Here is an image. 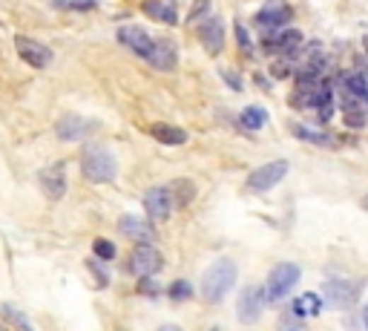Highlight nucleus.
<instances>
[{
	"label": "nucleus",
	"instance_id": "obj_32",
	"mask_svg": "<svg viewBox=\"0 0 368 331\" xmlns=\"http://www.w3.org/2000/svg\"><path fill=\"white\" fill-rule=\"evenodd\" d=\"M236 40H239V50L245 55H251V37H248V29L242 23H236Z\"/></svg>",
	"mask_w": 368,
	"mask_h": 331
},
{
	"label": "nucleus",
	"instance_id": "obj_29",
	"mask_svg": "<svg viewBox=\"0 0 368 331\" xmlns=\"http://www.w3.org/2000/svg\"><path fill=\"white\" fill-rule=\"evenodd\" d=\"M343 118H345V124L351 130H360L365 124V112L362 110H343Z\"/></svg>",
	"mask_w": 368,
	"mask_h": 331
},
{
	"label": "nucleus",
	"instance_id": "obj_4",
	"mask_svg": "<svg viewBox=\"0 0 368 331\" xmlns=\"http://www.w3.org/2000/svg\"><path fill=\"white\" fill-rule=\"evenodd\" d=\"M322 306L328 308H337V311H345V308H354L357 300H360V285L351 282V279H328L322 285Z\"/></svg>",
	"mask_w": 368,
	"mask_h": 331
},
{
	"label": "nucleus",
	"instance_id": "obj_20",
	"mask_svg": "<svg viewBox=\"0 0 368 331\" xmlns=\"http://www.w3.org/2000/svg\"><path fill=\"white\" fill-rule=\"evenodd\" d=\"M319 311H322V297L319 294H299L297 300H294V314L299 317V320H308V317H319Z\"/></svg>",
	"mask_w": 368,
	"mask_h": 331
},
{
	"label": "nucleus",
	"instance_id": "obj_16",
	"mask_svg": "<svg viewBox=\"0 0 368 331\" xmlns=\"http://www.w3.org/2000/svg\"><path fill=\"white\" fill-rule=\"evenodd\" d=\"M92 127L89 121H84L81 115H64L58 124H55V133H58V139H64V141H78V139H84L86 136V130Z\"/></svg>",
	"mask_w": 368,
	"mask_h": 331
},
{
	"label": "nucleus",
	"instance_id": "obj_22",
	"mask_svg": "<svg viewBox=\"0 0 368 331\" xmlns=\"http://www.w3.org/2000/svg\"><path fill=\"white\" fill-rule=\"evenodd\" d=\"M170 196H173V204H178V208H188V204L196 199V187L190 179H176L170 187Z\"/></svg>",
	"mask_w": 368,
	"mask_h": 331
},
{
	"label": "nucleus",
	"instance_id": "obj_25",
	"mask_svg": "<svg viewBox=\"0 0 368 331\" xmlns=\"http://www.w3.org/2000/svg\"><path fill=\"white\" fill-rule=\"evenodd\" d=\"M190 294H193V285H190L188 279H176V282L170 285V300H173V303L190 300Z\"/></svg>",
	"mask_w": 368,
	"mask_h": 331
},
{
	"label": "nucleus",
	"instance_id": "obj_35",
	"mask_svg": "<svg viewBox=\"0 0 368 331\" xmlns=\"http://www.w3.org/2000/svg\"><path fill=\"white\" fill-rule=\"evenodd\" d=\"M362 325H365V331H368V303H365V308H362Z\"/></svg>",
	"mask_w": 368,
	"mask_h": 331
},
{
	"label": "nucleus",
	"instance_id": "obj_26",
	"mask_svg": "<svg viewBox=\"0 0 368 331\" xmlns=\"http://www.w3.org/2000/svg\"><path fill=\"white\" fill-rule=\"evenodd\" d=\"M92 251H96V257L104 260V262L115 260V245L110 239H96V242H92Z\"/></svg>",
	"mask_w": 368,
	"mask_h": 331
},
{
	"label": "nucleus",
	"instance_id": "obj_8",
	"mask_svg": "<svg viewBox=\"0 0 368 331\" xmlns=\"http://www.w3.org/2000/svg\"><path fill=\"white\" fill-rule=\"evenodd\" d=\"M302 47V32L297 29H273V32H265L262 37V50L268 55H288V52H297Z\"/></svg>",
	"mask_w": 368,
	"mask_h": 331
},
{
	"label": "nucleus",
	"instance_id": "obj_30",
	"mask_svg": "<svg viewBox=\"0 0 368 331\" xmlns=\"http://www.w3.org/2000/svg\"><path fill=\"white\" fill-rule=\"evenodd\" d=\"M276 331H305V323L294 314V317H282L280 325H276Z\"/></svg>",
	"mask_w": 368,
	"mask_h": 331
},
{
	"label": "nucleus",
	"instance_id": "obj_34",
	"mask_svg": "<svg viewBox=\"0 0 368 331\" xmlns=\"http://www.w3.org/2000/svg\"><path fill=\"white\" fill-rule=\"evenodd\" d=\"M159 331H181V328H178V325H173V323H167V325H161Z\"/></svg>",
	"mask_w": 368,
	"mask_h": 331
},
{
	"label": "nucleus",
	"instance_id": "obj_27",
	"mask_svg": "<svg viewBox=\"0 0 368 331\" xmlns=\"http://www.w3.org/2000/svg\"><path fill=\"white\" fill-rule=\"evenodd\" d=\"M207 15H210V0H196V4L190 6V23H196V21L202 23Z\"/></svg>",
	"mask_w": 368,
	"mask_h": 331
},
{
	"label": "nucleus",
	"instance_id": "obj_17",
	"mask_svg": "<svg viewBox=\"0 0 368 331\" xmlns=\"http://www.w3.org/2000/svg\"><path fill=\"white\" fill-rule=\"evenodd\" d=\"M150 136L159 141V144H167V147H181L184 141H188V130L176 127V124H150Z\"/></svg>",
	"mask_w": 368,
	"mask_h": 331
},
{
	"label": "nucleus",
	"instance_id": "obj_14",
	"mask_svg": "<svg viewBox=\"0 0 368 331\" xmlns=\"http://www.w3.org/2000/svg\"><path fill=\"white\" fill-rule=\"evenodd\" d=\"M38 185L46 193V199H52V202L64 199V193H67V173H64V168H46V170H40L38 173Z\"/></svg>",
	"mask_w": 368,
	"mask_h": 331
},
{
	"label": "nucleus",
	"instance_id": "obj_13",
	"mask_svg": "<svg viewBox=\"0 0 368 331\" xmlns=\"http://www.w3.org/2000/svg\"><path fill=\"white\" fill-rule=\"evenodd\" d=\"M118 40H121L127 50H132L138 58H147V55H150V47H153V37H150L142 26H132V23L118 26Z\"/></svg>",
	"mask_w": 368,
	"mask_h": 331
},
{
	"label": "nucleus",
	"instance_id": "obj_19",
	"mask_svg": "<svg viewBox=\"0 0 368 331\" xmlns=\"http://www.w3.org/2000/svg\"><path fill=\"white\" fill-rule=\"evenodd\" d=\"M288 130H291L299 141H311V144H319V147H331V144H334L331 133L316 130V127H308V124H299V121H291V124H288Z\"/></svg>",
	"mask_w": 368,
	"mask_h": 331
},
{
	"label": "nucleus",
	"instance_id": "obj_28",
	"mask_svg": "<svg viewBox=\"0 0 368 331\" xmlns=\"http://www.w3.org/2000/svg\"><path fill=\"white\" fill-rule=\"evenodd\" d=\"M138 294L156 297V294H159V282H156L153 277H138Z\"/></svg>",
	"mask_w": 368,
	"mask_h": 331
},
{
	"label": "nucleus",
	"instance_id": "obj_11",
	"mask_svg": "<svg viewBox=\"0 0 368 331\" xmlns=\"http://www.w3.org/2000/svg\"><path fill=\"white\" fill-rule=\"evenodd\" d=\"M262 308H265V303H262V288H256V285L242 288V294H239V300H236V314H239V320L251 325V323L259 320Z\"/></svg>",
	"mask_w": 368,
	"mask_h": 331
},
{
	"label": "nucleus",
	"instance_id": "obj_12",
	"mask_svg": "<svg viewBox=\"0 0 368 331\" xmlns=\"http://www.w3.org/2000/svg\"><path fill=\"white\" fill-rule=\"evenodd\" d=\"M199 37H202V47H205L210 55H219L222 47H224V23H222V18L207 15V18L199 23Z\"/></svg>",
	"mask_w": 368,
	"mask_h": 331
},
{
	"label": "nucleus",
	"instance_id": "obj_18",
	"mask_svg": "<svg viewBox=\"0 0 368 331\" xmlns=\"http://www.w3.org/2000/svg\"><path fill=\"white\" fill-rule=\"evenodd\" d=\"M288 21H291V9H288V6H270V9H262V12L256 15V26H259L262 32L282 29Z\"/></svg>",
	"mask_w": 368,
	"mask_h": 331
},
{
	"label": "nucleus",
	"instance_id": "obj_31",
	"mask_svg": "<svg viewBox=\"0 0 368 331\" xmlns=\"http://www.w3.org/2000/svg\"><path fill=\"white\" fill-rule=\"evenodd\" d=\"M219 75L227 81L230 90H242V87H245V84H242V75H236L234 69H219Z\"/></svg>",
	"mask_w": 368,
	"mask_h": 331
},
{
	"label": "nucleus",
	"instance_id": "obj_23",
	"mask_svg": "<svg viewBox=\"0 0 368 331\" xmlns=\"http://www.w3.org/2000/svg\"><path fill=\"white\" fill-rule=\"evenodd\" d=\"M265 121H268V112L262 107H248L239 115V124L245 130H259V127H265Z\"/></svg>",
	"mask_w": 368,
	"mask_h": 331
},
{
	"label": "nucleus",
	"instance_id": "obj_36",
	"mask_svg": "<svg viewBox=\"0 0 368 331\" xmlns=\"http://www.w3.org/2000/svg\"><path fill=\"white\" fill-rule=\"evenodd\" d=\"M365 52H368V37H365Z\"/></svg>",
	"mask_w": 368,
	"mask_h": 331
},
{
	"label": "nucleus",
	"instance_id": "obj_15",
	"mask_svg": "<svg viewBox=\"0 0 368 331\" xmlns=\"http://www.w3.org/2000/svg\"><path fill=\"white\" fill-rule=\"evenodd\" d=\"M118 231L127 236V239H135V242H153L156 239V228L138 216H121L118 219Z\"/></svg>",
	"mask_w": 368,
	"mask_h": 331
},
{
	"label": "nucleus",
	"instance_id": "obj_7",
	"mask_svg": "<svg viewBox=\"0 0 368 331\" xmlns=\"http://www.w3.org/2000/svg\"><path fill=\"white\" fill-rule=\"evenodd\" d=\"M15 50H18L21 61L29 64L32 69H46V66L52 64V58H55L50 47L40 44V40H35V37H26V35H18V37H15Z\"/></svg>",
	"mask_w": 368,
	"mask_h": 331
},
{
	"label": "nucleus",
	"instance_id": "obj_10",
	"mask_svg": "<svg viewBox=\"0 0 368 331\" xmlns=\"http://www.w3.org/2000/svg\"><path fill=\"white\" fill-rule=\"evenodd\" d=\"M144 211L150 222H167L173 214V196L167 187H153L144 196Z\"/></svg>",
	"mask_w": 368,
	"mask_h": 331
},
{
	"label": "nucleus",
	"instance_id": "obj_6",
	"mask_svg": "<svg viewBox=\"0 0 368 331\" xmlns=\"http://www.w3.org/2000/svg\"><path fill=\"white\" fill-rule=\"evenodd\" d=\"M288 176V161L285 158H276V161H268L262 168H256L251 176H248V190L253 193H268L280 185L282 179Z\"/></svg>",
	"mask_w": 368,
	"mask_h": 331
},
{
	"label": "nucleus",
	"instance_id": "obj_21",
	"mask_svg": "<svg viewBox=\"0 0 368 331\" xmlns=\"http://www.w3.org/2000/svg\"><path fill=\"white\" fill-rule=\"evenodd\" d=\"M144 12H147L150 18L167 23V26H176V23H178L176 6H173V4H164V0H147V4H144Z\"/></svg>",
	"mask_w": 368,
	"mask_h": 331
},
{
	"label": "nucleus",
	"instance_id": "obj_9",
	"mask_svg": "<svg viewBox=\"0 0 368 331\" xmlns=\"http://www.w3.org/2000/svg\"><path fill=\"white\" fill-rule=\"evenodd\" d=\"M144 61H147L153 69H159V72H173V69L178 66V50H176L173 40H167V37H153L150 55H147Z\"/></svg>",
	"mask_w": 368,
	"mask_h": 331
},
{
	"label": "nucleus",
	"instance_id": "obj_1",
	"mask_svg": "<svg viewBox=\"0 0 368 331\" xmlns=\"http://www.w3.org/2000/svg\"><path fill=\"white\" fill-rule=\"evenodd\" d=\"M236 277H239V271H236V262H234V260H219V262H213V265L205 271V277H202V300H205L207 306L222 303V300L230 294V288L236 285Z\"/></svg>",
	"mask_w": 368,
	"mask_h": 331
},
{
	"label": "nucleus",
	"instance_id": "obj_24",
	"mask_svg": "<svg viewBox=\"0 0 368 331\" xmlns=\"http://www.w3.org/2000/svg\"><path fill=\"white\" fill-rule=\"evenodd\" d=\"M55 9H64V12H92L98 4L96 0H52Z\"/></svg>",
	"mask_w": 368,
	"mask_h": 331
},
{
	"label": "nucleus",
	"instance_id": "obj_3",
	"mask_svg": "<svg viewBox=\"0 0 368 331\" xmlns=\"http://www.w3.org/2000/svg\"><path fill=\"white\" fill-rule=\"evenodd\" d=\"M81 173H84V179L92 182V185H107V182H113L115 173H118L115 156H113L110 150H104V147L86 150L84 158H81Z\"/></svg>",
	"mask_w": 368,
	"mask_h": 331
},
{
	"label": "nucleus",
	"instance_id": "obj_2",
	"mask_svg": "<svg viewBox=\"0 0 368 331\" xmlns=\"http://www.w3.org/2000/svg\"><path fill=\"white\" fill-rule=\"evenodd\" d=\"M299 277H302V268L297 262H280L268 274V282L262 288V303L265 306H280L294 291V285L299 282Z\"/></svg>",
	"mask_w": 368,
	"mask_h": 331
},
{
	"label": "nucleus",
	"instance_id": "obj_33",
	"mask_svg": "<svg viewBox=\"0 0 368 331\" xmlns=\"http://www.w3.org/2000/svg\"><path fill=\"white\" fill-rule=\"evenodd\" d=\"M270 72H273L276 78H288L294 69H291V64H288V61H276V64L270 66Z\"/></svg>",
	"mask_w": 368,
	"mask_h": 331
},
{
	"label": "nucleus",
	"instance_id": "obj_5",
	"mask_svg": "<svg viewBox=\"0 0 368 331\" xmlns=\"http://www.w3.org/2000/svg\"><path fill=\"white\" fill-rule=\"evenodd\" d=\"M161 265H164V260H161L159 248H156L153 242H138V245L132 248L130 260H127V268H130V274H135V277H156V274L161 271Z\"/></svg>",
	"mask_w": 368,
	"mask_h": 331
},
{
	"label": "nucleus",
	"instance_id": "obj_37",
	"mask_svg": "<svg viewBox=\"0 0 368 331\" xmlns=\"http://www.w3.org/2000/svg\"><path fill=\"white\" fill-rule=\"evenodd\" d=\"M213 331H216V328H213Z\"/></svg>",
	"mask_w": 368,
	"mask_h": 331
}]
</instances>
